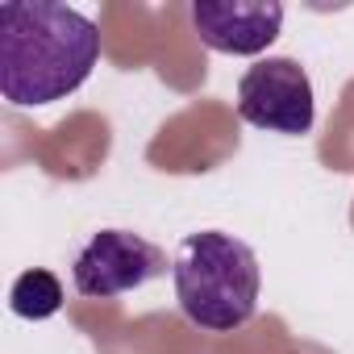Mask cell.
<instances>
[{
	"label": "cell",
	"mask_w": 354,
	"mask_h": 354,
	"mask_svg": "<svg viewBox=\"0 0 354 354\" xmlns=\"http://www.w3.org/2000/svg\"><path fill=\"white\" fill-rule=\"evenodd\" d=\"M9 308L21 317V321H46L63 308V283L55 271L46 267H30L13 279L9 288Z\"/></svg>",
	"instance_id": "6"
},
{
	"label": "cell",
	"mask_w": 354,
	"mask_h": 354,
	"mask_svg": "<svg viewBox=\"0 0 354 354\" xmlns=\"http://www.w3.org/2000/svg\"><path fill=\"white\" fill-rule=\"evenodd\" d=\"M283 26L279 0H196L192 30L217 55H263Z\"/></svg>",
	"instance_id": "5"
},
{
	"label": "cell",
	"mask_w": 354,
	"mask_h": 354,
	"mask_svg": "<svg viewBox=\"0 0 354 354\" xmlns=\"http://www.w3.org/2000/svg\"><path fill=\"white\" fill-rule=\"evenodd\" d=\"M167 271L171 259L150 238L133 230H96L71 263V283L88 300H113L133 288H146L150 279H162Z\"/></svg>",
	"instance_id": "3"
},
{
	"label": "cell",
	"mask_w": 354,
	"mask_h": 354,
	"mask_svg": "<svg viewBox=\"0 0 354 354\" xmlns=\"http://www.w3.org/2000/svg\"><path fill=\"white\" fill-rule=\"evenodd\" d=\"M100 30L92 17L50 0L0 5V96L13 109H42L92 75Z\"/></svg>",
	"instance_id": "1"
},
{
	"label": "cell",
	"mask_w": 354,
	"mask_h": 354,
	"mask_svg": "<svg viewBox=\"0 0 354 354\" xmlns=\"http://www.w3.org/2000/svg\"><path fill=\"white\" fill-rule=\"evenodd\" d=\"M238 117L267 133H288V138L308 133L317 121L308 71L283 55L259 59L238 80Z\"/></svg>",
	"instance_id": "4"
},
{
	"label": "cell",
	"mask_w": 354,
	"mask_h": 354,
	"mask_svg": "<svg viewBox=\"0 0 354 354\" xmlns=\"http://www.w3.org/2000/svg\"><path fill=\"white\" fill-rule=\"evenodd\" d=\"M171 279L180 313L205 333L242 329L254 317L263 292L259 254L225 230L188 234L171 259Z\"/></svg>",
	"instance_id": "2"
}]
</instances>
